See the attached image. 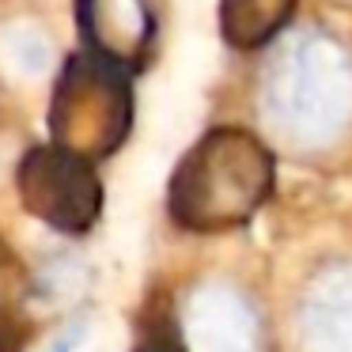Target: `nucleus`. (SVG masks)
<instances>
[{"label":"nucleus","mask_w":352,"mask_h":352,"mask_svg":"<svg viewBox=\"0 0 352 352\" xmlns=\"http://www.w3.org/2000/svg\"><path fill=\"white\" fill-rule=\"evenodd\" d=\"M269 193L273 152L246 129H212L178 163L167 208L186 231H228L250 220Z\"/></svg>","instance_id":"nucleus-1"},{"label":"nucleus","mask_w":352,"mask_h":352,"mask_svg":"<svg viewBox=\"0 0 352 352\" xmlns=\"http://www.w3.org/2000/svg\"><path fill=\"white\" fill-rule=\"evenodd\" d=\"M265 114L303 144H326L352 125V50L329 31H296L265 72Z\"/></svg>","instance_id":"nucleus-2"},{"label":"nucleus","mask_w":352,"mask_h":352,"mask_svg":"<svg viewBox=\"0 0 352 352\" xmlns=\"http://www.w3.org/2000/svg\"><path fill=\"white\" fill-rule=\"evenodd\" d=\"M133 129V72L80 50L69 57L50 107L54 144L80 160H107Z\"/></svg>","instance_id":"nucleus-3"},{"label":"nucleus","mask_w":352,"mask_h":352,"mask_svg":"<svg viewBox=\"0 0 352 352\" xmlns=\"http://www.w3.org/2000/svg\"><path fill=\"white\" fill-rule=\"evenodd\" d=\"M19 201L34 220L50 223L61 235H84L102 212V182L91 160L65 148H34L19 163Z\"/></svg>","instance_id":"nucleus-4"},{"label":"nucleus","mask_w":352,"mask_h":352,"mask_svg":"<svg viewBox=\"0 0 352 352\" xmlns=\"http://www.w3.org/2000/svg\"><path fill=\"white\" fill-rule=\"evenodd\" d=\"M84 50L95 57L137 69L155 38L152 0H76Z\"/></svg>","instance_id":"nucleus-5"},{"label":"nucleus","mask_w":352,"mask_h":352,"mask_svg":"<svg viewBox=\"0 0 352 352\" xmlns=\"http://www.w3.org/2000/svg\"><path fill=\"white\" fill-rule=\"evenodd\" d=\"M296 0H220V31L235 50H258L288 27Z\"/></svg>","instance_id":"nucleus-6"},{"label":"nucleus","mask_w":352,"mask_h":352,"mask_svg":"<svg viewBox=\"0 0 352 352\" xmlns=\"http://www.w3.org/2000/svg\"><path fill=\"white\" fill-rule=\"evenodd\" d=\"M31 276L23 261L0 246V352H23L31 337Z\"/></svg>","instance_id":"nucleus-7"},{"label":"nucleus","mask_w":352,"mask_h":352,"mask_svg":"<svg viewBox=\"0 0 352 352\" xmlns=\"http://www.w3.org/2000/svg\"><path fill=\"white\" fill-rule=\"evenodd\" d=\"M137 352H182V341H178V333L163 322V326H148L144 329Z\"/></svg>","instance_id":"nucleus-8"},{"label":"nucleus","mask_w":352,"mask_h":352,"mask_svg":"<svg viewBox=\"0 0 352 352\" xmlns=\"http://www.w3.org/2000/svg\"><path fill=\"white\" fill-rule=\"evenodd\" d=\"M84 329H87V322H84V318H76L72 326H65L61 333H57L54 341H50V349H46V352H76V344L84 341Z\"/></svg>","instance_id":"nucleus-9"}]
</instances>
